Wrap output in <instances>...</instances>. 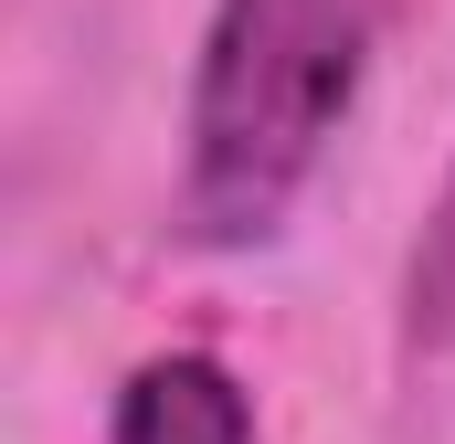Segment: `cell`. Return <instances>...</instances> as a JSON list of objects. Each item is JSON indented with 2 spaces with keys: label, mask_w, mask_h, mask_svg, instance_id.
Listing matches in <instances>:
<instances>
[{
  "label": "cell",
  "mask_w": 455,
  "mask_h": 444,
  "mask_svg": "<svg viewBox=\"0 0 455 444\" xmlns=\"http://www.w3.org/2000/svg\"><path fill=\"white\" fill-rule=\"evenodd\" d=\"M116 444H254V392L212 349H159L116 392Z\"/></svg>",
  "instance_id": "obj_2"
},
{
  "label": "cell",
  "mask_w": 455,
  "mask_h": 444,
  "mask_svg": "<svg viewBox=\"0 0 455 444\" xmlns=\"http://www.w3.org/2000/svg\"><path fill=\"white\" fill-rule=\"evenodd\" d=\"M371 53L360 0H212L191 75V170L180 212L202 243H265L339 138Z\"/></svg>",
  "instance_id": "obj_1"
}]
</instances>
